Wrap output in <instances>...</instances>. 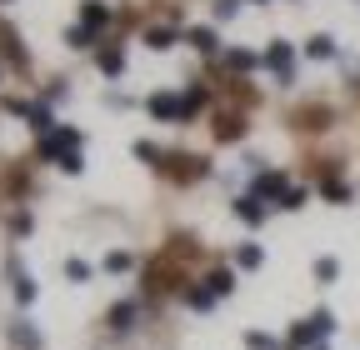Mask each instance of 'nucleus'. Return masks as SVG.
<instances>
[{
  "mask_svg": "<svg viewBox=\"0 0 360 350\" xmlns=\"http://www.w3.org/2000/svg\"><path fill=\"white\" fill-rule=\"evenodd\" d=\"M205 285H210L215 295H231V290H236V276H231V271H215V276H210Z\"/></svg>",
  "mask_w": 360,
  "mask_h": 350,
  "instance_id": "obj_17",
  "label": "nucleus"
},
{
  "mask_svg": "<svg viewBox=\"0 0 360 350\" xmlns=\"http://www.w3.org/2000/svg\"><path fill=\"white\" fill-rule=\"evenodd\" d=\"M15 300H20V305L35 300V280H30V276H15Z\"/></svg>",
  "mask_w": 360,
  "mask_h": 350,
  "instance_id": "obj_23",
  "label": "nucleus"
},
{
  "mask_svg": "<svg viewBox=\"0 0 360 350\" xmlns=\"http://www.w3.org/2000/svg\"><path fill=\"white\" fill-rule=\"evenodd\" d=\"M186 40H191L195 51H205V56L215 51V30H210V25H191V30H186Z\"/></svg>",
  "mask_w": 360,
  "mask_h": 350,
  "instance_id": "obj_10",
  "label": "nucleus"
},
{
  "mask_svg": "<svg viewBox=\"0 0 360 350\" xmlns=\"http://www.w3.org/2000/svg\"><path fill=\"white\" fill-rule=\"evenodd\" d=\"M236 215H240L245 226H260V221H265V205H260L255 195H245V200H236Z\"/></svg>",
  "mask_w": 360,
  "mask_h": 350,
  "instance_id": "obj_8",
  "label": "nucleus"
},
{
  "mask_svg": "<svg viewBox=\"0 0 360 350\" xmlns=\"http://www.w3.org/2000/svg\"><path fill=\"white\" fill-rule=\"evenodd\" d=\"M340 276V260L335 255H321V260H315V280H321V285H330Z\"/></svg>",
  "mask_w": 360,
  "mask_h": 350,
  "instance_id": "obj_11",
  "label": "nucleus"
},
{
  "mask_svg": "<svg viewBox=\"0 0 360 350\" xmlns=\"http://www.w3.org/2000/svg\"><path fill=\"white\" fill-rule=\"evenodd\" d=\"M30 226H35L30 215H11V231H15V235H30Z\"/></svg>",
  "mask_w": 360,
  "mask_h": 350,
  "instance_id": "obj_32",
  "label": "nucleus"
},
{
  "mask_svg": "<svg viewBox=\"0 0 360 350\" xmlns=\"http://www.w3.org/2000/svg\"><path fill=\"white\" fill-rule=\"evenodd\" d=\"M225 65H231V70H250L255 56H250V51H225Z\"/></svg>",
  "mask_w": 360,
  "mask_h": 350,
  "instance_id": "obj_20",
  "label": "nucleus"
},
{
  "mask_svg": "<svg viewBox=\"0 0 360 350\" xmlns=\"http://www.w3.org/2000/svg\"><path fill=\"white\" fill-rule=\"evenodd\" d=\"M180 101H186V115H191V110H200V105H205V91H200V85H191V91L180 96Z\"/></svg>",
  "mask_w": 360,
  "mask_h": 350,
  "instance_id": "obj_26",
  "label": "nucleus"
},
{
  "mask_svg": "<svg viewBox=\"0 0 360 350\" xmlns=\"http://www.w3.org/2000/svg\"><path fill=\"white\" fill-rule=\"evenodd\" d=\"M80 25H90V30L110 25V6L105 0H80Z\"/></svg>",
  "mask_w": 360,
  "mask_h": 350,
  "instance_id": "obj_6",
  "label": "nucleus"
},
{
  "mask_svg": "<svg viewBox=\"0 0 360 350\" xmlns=\"http://www.w3.org/2000/svg\"><path fill=\"white\" fill-rule=\"evenodd\" d=\"M96 60H101V70H105V75H120V70H125V56H120L115 46H110V51H101Z\"/></svg>",
  "mask_w": 360,
  "mask_h": 350,
  "instance_id": "obj_14",
  "label": "nucleus"
},
{
  "mask_svg": "<svg viewBox=\"0 0 360 350\" xmlns=\"http://www.w3.org/2000/svg\"><path fill=\"white\" fill-rule=\"evenodd\" d=\"M285 190H290V181H285L281 170H255V200H265V195L285 200Z\"/></svg>",
  "mask_w": 360,
  "mask_h": 350,
  "instance_id": "obj_3",
  "label": "nucleus"
},
{
  "mask_svg": "<svg viewBox=\"0 0 360 350\" xmlns=\"http://www.w3.org/2000/svg\"><path fill=\"white\" fill-rule=\"evenodd\" d=\"M236 11H240V0H215V6H210L215 20H236Z\"/></svg>",
  "mask_w": 360,
  "mask_h": 350,
  "instance_id": "obj_21",
  "label": "nucleus"
},
{
  "mask_svg": "<svg viewBox=\"0 0 360 350\" xmlns=\"http://www.w3.org/2000/svg\"><path fill=\"white\" fill-rule=\"evenodd\" d=\"M130 320H135V305H130V300L110 311V325H115V330H130Z\"/></svg>",
  "mask_w": 360,
  "mask_h": 350,
  "instance_id": "obj_18",
  "label": "nucleus"
},
{
  "mask_svg": "<svg viewBox=\"0 0 360 350\" xmlns=\"http://www.w3.org/2000/svg\"><path fill=\"white\" fill-rule=\"evenodd\" d=\"M150 115H160V120H180V115H186V101H175V96H150Z\"/></svg>",
  "mask_w": 360,
  "mask_h": 350,
  "instance_id": "obj_7",
  "label": "nucleus"
},
{
  "mask_svg": "<svg viewBox=\"0 0 360 350\" xmlns=\"http://www.w3.org/2000/svg\"><path fill=\"white\" fill-rule=\"evenodd\" d=\"M65 40H70V46H90V25H70Z\"/></svg>",
  "mask_w": 360,
  "mask_h": 350,
  "instance_id": "obj_27",
  "label": "nucleus"
},
{
  "mask_svg": "<svg viewBox=\"0 0 360 350\" xmlns=\"http://www.w3.org/2000/svg\"><path fill=\"white\" fill-rule=\"evenodd\" d=\"M210 300H215V290H210V285H195V290L186 295V305H191V311H210Z\"/></svg>",
  "mask_w": 360,
  "mask_h": 350,
  "instance_id": "obj_15",
  "label": "nucleus"
},
{
  "mask_svg": "<svg viewBox=\"0 0 360 350\" xmlns=\"http://www.w3.org/2000/svg\"><path fill=\"white\" fill-rule=\"evenodd\" d=\"M260 260H265V250H260V245H240V250H236V266H240V271H255Z\"/></svg>",
  "mask_w": 360,
  "mask_h": 350,
  "instance_id": "obj_12",
  "label": "nucleus"
},
{
  "mask_svg": "<svg viewBox=\"0 0 360 350\" xmlns=\"http://www.w3.org/2000/svg\"><path fill=\"white\" fill-rule=\"evenodd\" d=\"M0 6H11V0H0Z\"/></svg>",
  "mask_w": 360,
  "mask_h": 350,
  "instance_id": "obj_33",
  "label": "nucleus"
},
{
  "mask_svg": "<svg viewBox=\"0 0 360 350\" xmlns=\"http://www.w3.org/2000/svg\"><path fill=\"white\" fill-rule=\"evenodd\" d=\"M105 271H115V276H120V271H130V255H120V250H115V255H105Z\"/></svg>",
  "mask_w": 360,
  "mask_h": 350,
  "instance_id": "obj_31",
  "label": "nucleus"
},
{
  "mask_svg": "<svg viewBox=\"0 0 360 350\" xmlns=\"http://www.w3.org/2000/svg\"><path fill=\"white\" fill-rule=\"evenodd\" d=\"M11 110H15V115H25V120H30V130H40V136H51V130H56L51 110L35 105V101H11Z\"/></svg>",
  "mask_w": 360,
  "mask_h": 350,
  "instance_id": "obj_2",
  "label": "nucleus"
},
{
  "mask_svg": "<svg viewBox=\"0 0 360 350\" xmlns=\"http://www.w3.org/2000/svg\"><path fill=\"white\" fill-rule=\"evenodd\" d=\"M0 40H6V56H11V65H25V51H20L15 30H0Z\"/></svg>",
  "mask_w": 360,
  "mask_h": 350,
  "instance_id": "obj_16",
  "label": "nucleus"
},
{
  "mask_svg": "<svg viewBox=\"0 0 360 350\" xmlns=\"http://www.w3.org/2000/svg\"><path fill=\"white\" fill-rule=\"evenodd\" d=\"M245 350H276V335H265V330H245Z\"/></svg>",
  "mask_w": 360,
  "mask_h": 350,
  "instance_id": "obj_19",
  "label": "nucleus"
},
{
  "mask_svg": "<svg viewBox=\"0 0 360 350\" xmlns=\"http://www.w3.org/2000/svg\"><path fill=\"white\" fill-rule=\"evenodd\" d=\"M326 200H335V205H350V186H340V181H326Z\"/></svg>",
  "mask_w": 360,
  "mask_h": 350,
  "instance_id": "obj_22",
  "label": "nucleus"
},
{
  "mask_svg": "<svg viewBox=\"0 0 360 350\" xmlns=\"http://www.w3.org/2000/svg\"><path fill=\"white\" fill-rule=\"evenodd\" d=\"M135 160H146V165H155V160H160V145H150V141H135Z\"/></svg>",
  "mask_w": 360,
  "mask_h": 350,
  "instance_id": "obj_24",
  "label": "nucleus"
},
{
  "mask_svg": "<svg viewBox=\"0 0 360 350\" xmlns=\"http://www.w3.org/2000/svg\"><path fill=\"white\" fill-rule=\"evenodd\" d=\"M281 205H285V210H300V205H305V190H300V186H290V190H285V200H281Z\"/></svg>",
  "mask_w": 360,
  "mask_h": 350,
  "instance_id": "obj_30",
  "label": "nucleus"
},
{
  "mask_svg": "<svg viewBox=\"0 0 360 350\" xmlns=\"http://www.w3.org/2000/svg\"><path fill=\"white\" fill-rule=\"evenodd\" d=\"M315 350H326V345H315Z\"/></svg>",
  "mask_w": 360,
  "mask_h": 350,
  "instance_id": "obj_34",
  "label": "nucleus"
},
{
  "mask_svg": "<svg viewBox=\"0 0 360 350\" xmlns=\"http://www.w3.org/2000/svg\"><path fill=\"white\" fill-rule=\"evenodd\" d=\"M65 276L70 280H90V266H85V260H65Z\"/></svg>",
  "mask_w": 360,
  "mask_h": 350,
  "instance_id": "obj_29",
  "label": "nucleus"
},
{
  "mask_svg": "<svg viewBox=\"0 0 360 350\" xmlns=\"http://www.w3.org/2000/svg\"><path fill=\"white\" fill-rule=\"evenodd\" d=\"M240 136H245V125H240V120H225V115L215 120V141H240Z\"/></svg>",
  "mask_w": 360,
  "mask_h": 350,
  "instance_id": "obj_13",
  "label": "nucleus"
},
{
  "mask_svg": "<svg viewBox=\"0 0 360 350\" xmlns=\"http://www.w3.org/2000/svg\"><path fill=\"white\" fill-rule=\"evenodd\" d=\"M305 56H310V60H330V56H335V40H330V35H310V40H305Z\"/></svg>",
  "mask_w": 360,
  "mask_h": 350,
  "instance_id": "obj_9",
  "label": "nucleus"
},
{
  "mask_svg": "<svg viewBox=\"0 0 360 350\" xmlns=\"http://www.w3.org/2000/svg\"><path fill=\"white\" fill-rule=\"evenodd\" d=\"M60 170H65V175H80V170H85L80 150H65V155H60Z\"/></svg>",
  "mask_w": 360,
  "mask_h": 350,
  "instance_id": "obj_25",
  "label": "nucleus"
},
{
  "mask_svg": "<svg viewBox=\"0 0 360 350\" xmlns=\"http://www.w3.org/2000/svg\"><path fill=\"white\" fill-rule=\"evenodd\" d=\"M330 330H335V316H330V311H315V316H305V320L290 330V345H295V350H305V345L315 350V340H326Z\"/></svg>",
  "mask_w": 360,
  "mask_h": 350,
  "instance_id": "obj_1",
  "label": "nucleus"
},
{
  "mask_svg": "<svg viewBox=\"0 0 360 350\" xmlns=\"http://www.w3.org/2000/svg\"><path fill=\"white\" fill-rule=\"evenodd\" d=\"M265 65L276 70V80H281V85H290V46H285V40H270V51H265Z\"/></svg>",
  "mask_w": 360,
  "mask_h": 350,
  "instance_id": "obj_5",
  "label": "nucleus"
},
{
  "mask_svg": "<svg viewBox=\"0 0 360 350\" xmlns=\"http://www.w3.org/2000/svg\"><path fill=\"white\" fill-rule=\"evenodd\" d=\"M146 40H150V51H170V40H175V35H170V30H150Z\"/></svg>",
  "mask_w": 360,
  "mask_h": 350,
  "instance_id": "obj_28",
  "label": "nucleus"
},
{
  "mask_svg": "<svg viewBox=\"0 0 360 350\" xmlns=\"http://www.w3.org/2000/svg\"><path fill=\"white\" fill-rule=\"evenodd\" d=\"M65 150H80V136L75 130H51V136H40V155H65Z\"/></svg>",
  "mask_w": 360,
  "mask_h": 350,
  "instance_id": "obj_4",
  "label": "nucleus"
}]
</instances>
